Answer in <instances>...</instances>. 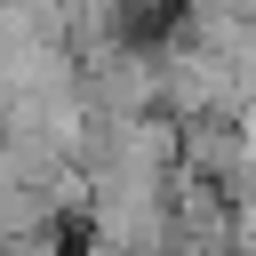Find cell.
<instances>
[{"label": "cell", "mask_w": 256, "mask_h": 256, "mask_svg": "<svg viewBox=\"0 0 256 256\" xmlns=\"http://www.w3.org/2000/svg\"><path fill=\"white\" fill-rule=\"evenodd\" d=\"M160 112H176V120L232 112V120H240V112H248V88H240V72H232L216 48L168 32V40H160Z\"/></svg>", "instance_id": "2"}, {"label": "cell", "mask_w": 256, "mask_h": 256, "mask_svg": "<svg viewBox=\"0 0 256 256\" xmlns=\"http://www.w3.org/2000/svg\"><path fill=\"white\" fill-rule=\"evenodd\" d=\"M80 256H136V248H112V240H96V232H88V248H80Z\"/></svg>", "instance_id": "6"}, {"label": "cell", "mask_w": 256, "mask_h": 256, "mask_svg": "<svg viewBox=\"0 0 256 256\" xmlns=\"http://www.w3.org/2000/svg\"><path fill=\"white\" fill-rule=\"evenodd\" d=\"M208 48L240 72V88H248V104H256V16H224V32H216Z\"/></svg>", "instance_id": "5"}, {"label": "cell", "mask_w": 256, "mask_h": 256, "mask_svg": "<svg viewBox=\"0 0 256 256\" xmlns=\"http://www.w3.org/2000/svg\"><path fill=\"white\" fill-rule=\"evenodd\" d=\"M0 232H8V240H24V232H64L56 192H48V184H0Z\"/></svg>", "instance_id": "4"}, {"label": "cell", "mask_w": 256, "mask_h": 256, "mask_svg": "<svg viewBox=\"0 0 256 256\" xmlns=\"http://www.w3.org/2000/svg\"><path fill=\"white\" fill-rule=\"evenodd\" d=\"M80 104L96 120H128V112H152L160 104V40H112V48H88L80 56Z\"/></svg>", "instance_id": "1"}, {"label": "cell", "mask_w": 256, "mask_h": 256, "mask_svg": "<svg viewBox=\"0 0 256 256\" xmlns=\"http://www.w3.org/2000/svg\"><path fill=\"white\" fill-rule=\"evenodd\" d=\"M184 168L208 176V184H224L232 200L256 192V152H248V128H240L232 112H200V120H184Z\"/></svg>", "instance_id": "3"}, {"label": "cell", "mask_w": 256, "mask_h": 256, "mask_svg": "<svg viewBox=\"0 0 256 256\" xmlns=\"http://www.w3.org/2000/svg\"><path fill=\"white\" fill-rule=\"evenodd\" d=\"M240 128H248V152H256V104H248V112H240Z\"/></svg>", "instance_id": "7"}]
</instances>
